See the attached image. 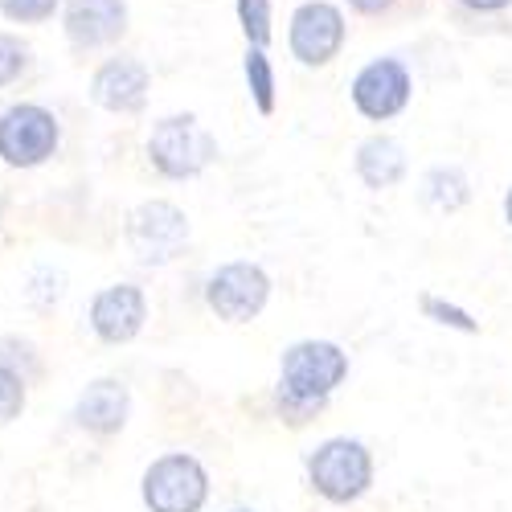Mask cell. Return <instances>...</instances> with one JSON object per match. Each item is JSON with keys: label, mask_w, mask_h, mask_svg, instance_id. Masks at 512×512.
Segmentation results:
<instances>
[{"label": "cell", "mask_w": 512, "mask_h": 512, "mask_svg": "<svg viewBox=\"0 0 512 512\" xmlns=\"http://www.w3.org/2000/svg\"><path fill=\"white\" fill-rule=\"evenodd\" d=\"M144 156L152 173L164 181H197L209 164H218V140L193 111H173L160 115L148 132Z\"/></svg>", "instance_id": "obj_1"}, {"label": "cell", "mask_w": 512, "mask_h": 512, "mask_svg": "<svg viewBox=\"0 0 512 512\" xmlns=\"http://www.w3.org/2000/svg\"><path fill=\"white\" fill-rule=\"evenodd\" d=\"M349 377V353L336 340H291L279 353V381L275 394L295 402H332V394Z\"/></svg>", "instance_id": "obj_2"}, {"label": "cell", "mask_w": 512, "mask_h": 512, "mask_svg": "<svg viewBox=\"0 0 512 512\" xmlns=\"http://www.w3.org/2000/svg\"><path fill=\"white\" fill-rule=\"evenodd\" d=\"M308 488L336 508L357 504L373 488V451L349 435L324 439L308 451Z\"/></svg>", "instance_id": "obj_3"}, {"label": "cell", "mask_w": 512, "mask_h": 512, "mask_svg": "<svg viewBox=\"0 0 512 512\" xmlns=\"http://www.w3.org/2000/svg\"><path fill=\"white\" fill-rule=\"evenodd\" d=\"M123 238H127V250H132V259L140 267H168L189 250L193 226H189V213L177 201L148 197L127 213Z\"/></svg>", "instance_id": "obj_4"}, {"label": "cell", "mask_w": 512, "mask_h": 512, "mask_svg": "<svg viewBox=\"0 0 512 512\" xmlns=\"http://www.w3.org/2000/svg\"><path fill=\"white\" fill-rule=\"evenodd\" d=\"M349 46V9L336 0H300L287 17V54L304 70H328Z\"/></svg>", "instance_id": "obj_5"}, {"label": "cell", "mask_w": 512, "mask_h": 512, "mask_svg": "<svg viewBox=\"0 0 512 512\" xmlns=\"http://www.w3.org/2000/svg\"><path fill=\"white\" fill-rule=\"evenodd\" d=\"M140 500L148 512H201L209 504V472L189 451L156 455L140 476Z\"/></svg>", "instance_id": "obj_6"}, {"label": "cell", "mask_w": 512, "mask_h": 512, "mask_svg": "<svg viewBox=\"0 0 512 512\" xmlns=\"http://www.w3.org/2000/svg\"><path fill=\"white\" fill-rule=\"evenodd\" d=\"M349 103L365 123H394L414 103V70L398 54H377L349 78Z\"/></svg>", "instance_id": "obj_7"}, {"label": "cell", "mask_w": 512, "mask_h": 512, "mask_svg": "<svg viewBox=\"0 0 512 512\" xmlns=\"http://www.w3.org/2000/svg\"><path fill=\"white\" fill-rule=\"evenodd\" d=\"M62 148V123L41 103H13L0 111V164L5 168H41Z\"/></svg>", "instance_id": "obj_8"}, {"label": "cell", "mask_w": 512, "mask_h": 512, "mask_svg": "<svg viewBox=\"0 0 512 512\" xmlns=\"http://www.w3.org/2000/svg\"><path fill=\"white\" fill-rule=\"evenodd\" d=\"M271 275L263 263L234 259L222 263L218 271H209L205 279V308L218 316L222 324H250L259 320L271 304Z\"/></svg>", "instance_id": "obj_9"}, {"label": "cell", "mask_w": 512, "mask_h": 512, "mask_svg": "<svg viewBox=\"0 0 512 512\" xmlns=\"http://www.w3.org/2000/svg\"><path fill=\"white\" fill-rule=\"evenodd\" d=\"M62 33L74 54H103L115 50L132 29L127 0H66L62 5Z\"/></svg>", "instance_id": "obj_10"}, {"label": "cell", "mask_w": 512, "mask_h": 512, "mask_svg": "<svg viewBox=\"0 0 512 512\" xmlns=\"http://www.w3.org/2000/svg\"><path fill=\"white\" fill-rule=\"evenodd\" d=\"M87 95L107 115H140L152 95V70L136 54H111L95 66Z\"/></svg>", "instance_id": "obj_11"}, {"label": "cell", "mask_w": 512, "mask_h": 512, "mask_svg": "<svg viewBox=\"0 0 512 512\" xmlns=\"http://www.w3.org/2000/svg\"><path fill=\"white\" fill-rule=\"evenodd\" d=\"M87 324L103 345L119 349L132 345L148 324V295L136 283H111L103 291H95V300L87 308Z\"/></svg>", "instance_id": "obj_12"}, {"label": "cell", "mask_w": 512, "mask_h": 512, "mask_svg": "<svg viewBox=\"0 0 512 512\" xmlns=\"http://www.w3.org/2000/svg\"><path fill=\"white\" fill-rule=\"evenodd\" d=\"M70 418L78 431H87L95 439H115L127 426V418H132V390L119 377H95L78 390Z\"/></svg>", "instance_id": "obj_13"}, {"label": "cell", "mask_w": 512, "mask_h": 512, "mask_svg": "<svg viewBox=\"0 0 512 512\" xmlns=\"http://www.w3.org/2000/svg\"><path fill=\"white\" fill-rule=\"evenodd\" d=\"M353 177L369 189V193H390L410 177V152L398 136L373 132L365 140H357L353 148Z\"/></svg>", "instance_id": "obj_14"}, {"label": "cell", "mask_w": 512, "mask_h": 512, "mask_svg": "<svg viewBox=\"0 0 512 512\" xmlns=\"http://www.w3.org/2000/svg\"><path fill=\"white\" fill-rule=\"evenodd\" d=\"M418 197L435 213H459L472 201V177H467L463 164H431L418 181Z\"/></svg>", "instance_id": "obj_15"}, {"label": "cell", "mask_w": 512, "mask_h": 512, "mask_svg": "<svg viewBox=\"0 0 512 512\" xmlns=\"http://www.w3.org/2000/svg\"><path fill=\"white\" fill-rule=\"evenodd\" d=\"M242 78H246V95L259 115H275L279 107V74L271 62V46H246L242 54Z\"/></svg>", "instance_id": "obj_16"}, {"label": "cell", "mask_w": 512, "mask_h": 512, "mask_svg": "<svg viewBox=\"0 0 512 512\" xmlns=\"http://www.w3.org/2000/svg\"><path fill=\"white\" fill-rule=\"evenodd\" d=\"M234 17L246 46H271L275 41V0H234Z\"/></svg>", "instance_id": "obj_17"}, {"label": "cell", "mask_w": 512, "mask_h": 512, "mask_svg": "<svg viewBox=\"0 0 512 512\" xmlns=\"http://www.w3.org/2000/svg\"><path fill=\"white\" fill-rule=\"evenodd\" d=\"M418 312L431 320V324L451 328V332H463V336H476V332H480V320H476L472 312L459 308V304H451V300H443V295H435V291H422V295H418Z\"/></svg>", "instance_id": "obj_18"}, {"label": "cell", "mask_w": 512, "mask_h": 512, "mask_svg": "<svg viewBox=\"0 0 512 512\" xmlns=\"http://www.w3.org/2000/svg\"><path fill=\"white\" fill-rule=\"evenodd\" d=\"M33 66V50H29V41L17 37V33H5L0 29V91L13 87V82H21Z\"/></svg>", "instance_id": "obj_19"}, {"label": "cell", "mask_w": 512, "mask_h": 512, "mask_svg": "<svg viewBox=\"0 0 512 512\" xmlns=\"http://www.w3.org/2000/svg\"><path fill=\"white\" fill-rule=\"evenodd\" d=\"M29 406V377L0 365V426H13Z\"/></svg>", "instance_id": "obj_20"}, {"label": "cell", "mask_w": 512, "mask_h": 512, "mask_svg": "<svg viewBox=\"0 0 512 512\" xmlns=\"http://www.w3.org/2000/svg\"><path fill=\"white\" fill-rule=\"evenodd\" d=\"M66 0H0V17L13 25H46L62 13Z\"/></svg>", "instance_id": "obj_21"}, {"label": "cell", "mask_w": 512, "mask_h": 512, "mask_svg": "<svg viewBox=\"0 0 512 512\" xmlns=\"http://www.w3.org/2000/svg\"><path fill=\"white\" fill-rule=\"evenodd\" d=\"M0 365L17 369L21 377H29V386L41 373V357H37V345L33 340H21V336H0Z\"/></svg>", "instance_id": "obj_22"}, {"label": "cell", "mask_w": 512, "mask_h": 512, "mask_svg": "<svg viewBox=\"0 0 512 512\" xmlns=\"http://www.w3.org/2000/svg\"><path fill=\"white\" fill-rule=\"evenodd\" d=\"M324 410H328V402H295V398L275 394V418H279L283 426H291V431H300V426L316 422Z\"/></svg>", "instance_id": "obj_23"}, {"label": "cell", "mask_w": 512, "mask_h": 512, "mask_svg": "<svg viewBox=\"0 0 512 512\" xmlns=\"http://www.w3.org/2000/svg\"><path fill=\"white\" fill-rule=\"evenodd\" d=\"M459 21H504L512 13V0H451Z\"/></svg>", "instance_id": "obj_24"}, {"label": "cell", "mask_w": 512, "mask_h": 512, "mask_svg": "<svg viewBox=\"0 0 512 512\" xmlns=\"http://www.w3.org/2000/svg\"><path fill=\"white\" fill-rule=\"evenodd\" d=\"M353 17H361V21H381V17H390L402 0H340Z\"/></svg>", "instance_id": "obj_25"}, {"label": "cell", "mask_w": 512, "mask_h": 512, "mask_svg": "<svg viewBox=\"0 0 512 512\" xmlns=\"http://www.w3.org/2000/svg\"><path fill=\"white\" fill-rule=\"evenodd\" d=\"M504 222H508V230H512V185L504 189Z\"/></svg>", "instance_id": "obj_26"}, {"label": "cell", "mask_w": 512, "mask_h": 512, "mask_svg": "<svg viewBox=\"0 0 512 512\" xmlns=\"http://www.w3.org/2000/svg\"><path fill=\"white\" fill-rule=\"evenodd\" d=\"M0 230H5V205H0Z\"/></svg>", "instance_id": "obj_27"}, {"label": "cell", "mask_w": 512, "mask_h": 512, "mask_svg": "<svg viewBox=\"0 0 512 512\" xmlns=\"http://www.w3.org/2000/svg\"><path fill=\"white\" fill-rule=\"evenodd\" d=\"M230 512H254V508H230Z\"/></svg>", "instance_id": "obj_28"}]
</instances>
